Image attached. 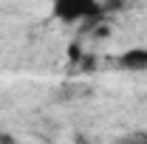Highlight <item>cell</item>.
<instances>
[{"instance_id": "cell-1", "label": "cell", "mask_w": 147, "mask_h": 144, "mask_svg": "<svg viewBox=\"0 0 147 144\" xmlns=\"http://www.w3.org/2000/svg\"><path fill=\"white\" fill-rule=\"evenodd\" d=\"M51 14L65 26L82 23V20H105V3L102 0H54L51 3Z\"/></svg>"}, {"instance_id": "cell-2", "label": "cell", "mask_w": 147, "mask_h": 144, "mask_svg": "<svg viewBox=\"0 0 147 144\" xmlns=\"http://www.w3.org/2000/svg\"><path fill=\"white\" fill-rule=\"evenodd\" d=\"M119 68H125V71H147V48H142V45H133V48H127V51H122L119 54Z\"/></svg>"}, {"instance_id": "cell-3", "label": "cell", "mask_w": 147, "mask_h": 144, "mask_svg": "<svg viewBox=\"0 0 147 144\" xmlns=\"http://www.w3.org/2000/svg\"><path fill=\"white\" fill-rule=\"evenodd\" d=\"M119 144H147V136H130V139H125Z\"/></svg>"}, {"instance_id": "cell-4", "label": "cell", "mask_w": 147, "mask_h": 144, "mask_svg": "<svg viewBox=\"0 0 147 144\" xmlns=\"http://www.w3.org/2000/svg\"><path fill=\"white\" fill-rule=\"evenodd\" d=\"M68 57H71L74 62H79V57H82V48H79V45H71V48H68Z\"/></svg>"}]
</instances>
